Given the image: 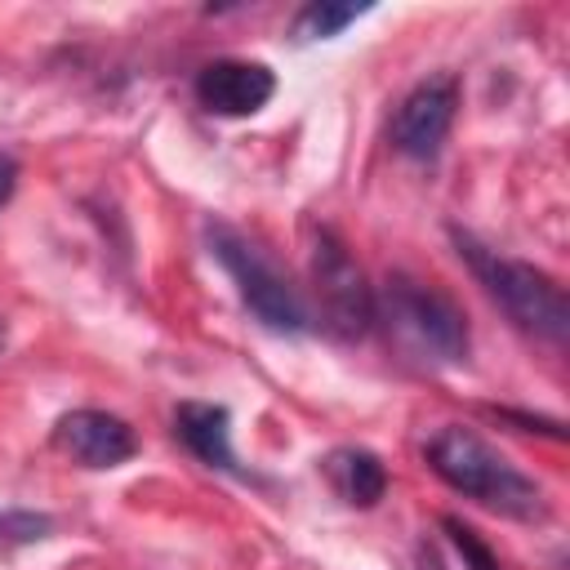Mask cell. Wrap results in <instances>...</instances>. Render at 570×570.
Wrapping results in <instances>:
<instances>
[{
	"mask_svg": "<svg viewBox=\"0 0 570 570\" xmlns=\"http://www.w3.org/2000/svg\"><path fill=\"white\" fill-rule=\"evenodd\" d=\"M365 9H370V4L312 0V4H303V9H298V18H294V36H298V40H330V36H338L343 27H352Z\"/></svg>",
	"mask_w": 570,
	"mask_h": 570,
	"instance_id": "12",
	"label": "cell"
},
{
	"mask_svg": "<svg viewBox=\"0 0 570 570\" xmlns=\"http://www.w3.org/2000/svg\"><path fill=\"white\" fill-rule=\"evenodd\" d=\"M205 236H209V254H214L218 267L232 276L240 303H245L267 330H276V334H303V330H312V312H307L303 294L285 281V272H281L249 236H240V232L227 227V223H214Z\"/></svg>",
	"mask_w": 570,
	"mask_h": 570,
	"instance_id": "4",
	"label": "cell"
},
{
	"mask_svg": "<svg viewBox=\"0 0 570 570\" xmlns=\"http://www.w3.org/2000/svg\"><path fill=\"white\" fill-rule=\"evenodd\" d=\"M428 468L459 494L476 499L481 508H494L517 521H534L548 512V499L534 476H525L517 463H508L490 441H481L472 428L445 423L428 441Z\"/></svg>",
	"mask_w": 570,
	"mask_h": 570,
	"instance_id": "1",
	"label": "cell"
},
{
	"mask_svg": "<svg viewBox=\"0 0 570 570\" xmlns=\"http://www.w3.org/2000/svg\"><path fill=\"white\" fill-rule=\"evenodd\" d=\"M312 289L321 303L325 325L338 338H361L374 325V289L365 281V272L356 267V258L347 254V245L334 232H316L312 236Z\"/></svg>",
	"mask_w": 570,
	"mask_h": 570,
	"instance_id": "5",
	"label": "cell"
},
{
	"mask_svg": "<svg viewBox=\"0 0 570 570\" xmlns=\"http://www.w3.org/2000/svg\"><path fill=\"white\" fill-rule=\"evenodd\" d=\"M325 476L334 485V494L352 508H374L387 494V468L379 463V454L361 450V445H338L325 454Z\"/></svg>",
	"mask_w": 570,
	"mask_h": 570,
	"instance_id": "10",
	"label": "cell"
},
{
	"mask_svg": "<svg viewBox=\"0 0 570 570\" xmlns=\"http://www.w3.org/2000/svg\"><path fill=\"white\" fill-rule=\"evenodd\" d=\"M454 245H459V258L472 267V276L485 285V294L508 312V321L517 330H525V334H534L552 347L566 343L570 307H566V289L548 272H539L521 258H508V254L481 245L476 236H468L459 227H454Z\"/></svg>",
	"mask_w": 570,
	"mask_h": 570,
	"instance_id": "2",
	"label": "cell"
},
{
	"mask_svg": "<svg viewBox=\"0 0 570 570\" xmlns=\"http://www.w3.org/2000/svg\"><path fill=\"white\" fill-rule=\"evenodd\" d=\"M13 187H18V160L0 151V209L9 205V196H13Z\"/></svg>",
	"mask_w": 570,
	"mask_h": 570,
	"instance_id": "13",
	"label": "cell"
},
{
	"mask_svg": "<svg viewBox=\"0 0 570 570\" xmlns=\"http://www.w3.org/2000/svg\"><path fill=\"white\" fill-rule=\"evenodd\" d=\"M459 111V80L454 76H428L419 80L392 116V147L410 160H432L441 151V142L450 138Z\"/></svg>",
	"mask_w": 570,
	"mask_h": 570,
	"instance_id": "6",
	"label": "cell"
},
{
	"mask_svg": "<svg viewBox=\"0 0 570 570\" xmlns=\"http://www.w3.org/2000/svg\"><path fill=\"white\" fill-rule=\"evenodd\" d=\"M374 321H387L392 338L405 343L414 356L432 365H459L468 361L472 334L463 307L419 276H387L383 294H374Z\"/></svg>",
	"mask_w": 570,
	"mask_h": 570,
	"instance_id": "3",
	"label": "cell"
},
{
	"mask_svg": "<svg viewBox=\"0 0 570 570\" xmlns=\"http://www.w3.org/2000/svg\"><path fill=\"white\" fill-rule=\"evenodd\" d=\"M276 71L254 58H218L196 76V102L209 116H254L272 102Z\"/></svg>",
	"mask_w": 570,
	"mask_h": 570,
	"instance_id": "8",
	"label": "cell"
},
{
	"mask_svg": "<svg viewBox=\"0 0 570 570\" xmlns=\"http://www.w3.org/2000/svg\"><path fill=\"white\" fill-rule=\"evenodd\" d=\"M174 436L209 468L218 472H236L245 476V468L232 454V414L227 405H209V401H183L174 410Z\"/></svg>",
	"mask_w": 570,
	"mask_h": 570,
	"instance_id": "9",
	"label": "cell"
},
{
	"mask_svg": "<svg viewBox=\"0 0 570 570\" xmlns=\"http://www.w3.org/2000/svg\"><path fill=\"white\" fill-rule=\"evenodd\" d=\"M53 445L76 459L80 468H94V472H107V468H120L138 454V436L134 428L120 419V414H107V410H71L53 423Z\"/></svg>",
	"mask_w": 570,
	"mask_h": 570,
	"instance_id": "7",
	"label": "cell"
},
{
	"mask_svg": "<svg viewBox=\"0 0 570 570\" xmlns=\"http://www.w3.org/2000/svg\"><path fill=\"white\" fill-rule=\"evenodd\" d=\"M432 570H499V557L472 525H463L459 517H441V548L432 557Z\"/></svg>",
	"mask_w": 570,
	"mask_h": 570,
	"instance_id": "11",
	"label": "cell"
}]
</instances>
